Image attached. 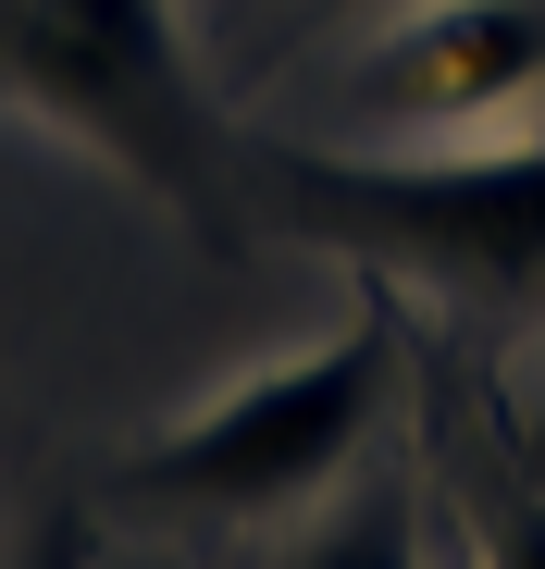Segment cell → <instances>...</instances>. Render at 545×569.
Instances as JSON below:
<instances>
[{"label":"cell","mask_w":545,"mask_h":569,"mask_svg":"<svg viewBox=\"0 0 545 569\" xmlns=\"http://www.w3.org/2000/svg\"><path fill=\"white\" fill-rule=\"evenodd\" d=\"M236 211L323 260H359V284L545 310V124L434 137V149L236 137Z\"/></svg>","instance_id":"cell-1"},{"label":"cell","mask_w":545,"mask_h":569,"mask_svg":"<svg viewBox=\"0 0 545 569\" xmlns=\"http://www.w3.org/2000/svg\"><path fill=\"white\" fill-rule=\"evenodd\" d=\"M397 371H409L397 359V284H359L323 335L224 371V385H199L161 433H137L125 446V508L224 520V532L323 508L347 470L373 458V433L397 409Z\"/></svg>","instance_id":"cell-2"},{"label":"cell","mask_w":545,"mask_h":569,"mask_svg":"<svg viewBox=\"0 0 545 569\" xmlns=\"http://www.w3.org/2000/svg\"><path fill=\"white\" fill-rule=\"evenodd\" d=\"M0 100L149 211L199 236L236 223V137L187 62L174 0H0Z\"/></svg>","instance_id":"cell-3"},{"label":"cell","mask_w":545,"mask_h":569,"mask_svg":"<svg viewBox=\"0 0 545 569\" xmlns=\"http://www.w3.org/2000/svg\"><path fill=\"white\" fill-rule=\"evenodd\" d=\"M373 149L496 137L545 100V0H397L347 74Z\"/></svg>","instance_id":"cell-4"},{"label":"cell","mask_w":545,"mask_h":569,"mask_svg":"<svg viewBox=\"0 0 545 569\" xmlns=\"http://www.w3.org/2000/svg\"><path fill=\"white\" fill-rule=\"evenodd\" d=\"M298 569H434L422 557V508H409V483H335V508L310 520V545H298Z\"/></svg>","instance_id":"cell-5"},{"label":"cell","mask_w":545,"mask_h":569,"mask_svg":"<svg viewBox=\"0 0 545 569\" xmlns=\"http://www.w3.org/2000/svg\"><path fill=\"white\" fill-rule=\"evenodd\" d=\"M472 569H545V496L533 483L472 496Z\"/></svg>","instance_id":"cell-6"},{"label":"cell","mask_w":545,"mask_h":569,"mask_svg":"<svg viewBox=\"0 0 545 569\" xmlns=\"http://www.w3.org/2000/svg\"><path fill=\"white\" fill-rule=\"evenodd\" d=\"M496 421H508V483H533V496H545V347L496 385Z\"/></svg>","instance_id":"cell-7"},{"label":"cell","mask_w":545,"mask_h":569,"mask_svg":"<svg viewBox=\"0 0 545 569\" xmlns=\"http://www.w3.org/2000/svg\"><path fill=\"white\" fill-rule=\"evenodd\" d=\"M13 569H100V557H87V508H50L38 532H26V557Z\"/></svg>","instance_id":"cell-8"}]
</instances>
